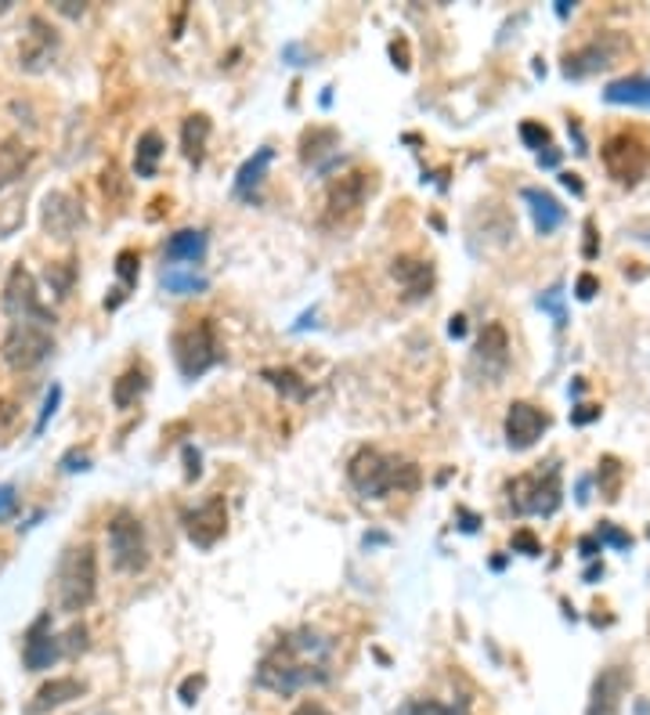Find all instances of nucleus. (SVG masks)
Returning a JSON list of instances; mask_svg holds the SVG:
<instances>
[{
  "label": "nucleus",
  "instance_id": "f257e3e1",
  "mask_svg": "<svg viewBox=\"0 0 650 715\" xmlns=\"http://www.w3.org/2000/svg\"><path fill=\"white\" fill-rule=\"evenodd\" d=\"M333 654L337 640L322 629H294L278 640L268 654L260 658L254 683L260 691H271L278 697H294L308 686H322L333 680Z\"/></svg>",
  "mask_w": 650,
  "mask_h": 715
},
{
  "label": "nucleus",
  "instance_id": "f03ea898",
  "mask_svg": "<svg viewBox=\"0 0 650 715\" xmlns=\"http://www.w3.org/2000/svg\"><path fill=\"white\" fill-rule=\"evenodd\" d=\"M348 481L362 499H387L394 488L397 492H416L419 467L383 456L380 448H358L348 462Z\"/></svg>",
  "mask_w": 650,
  "mask_h": 715
},
{
  "label": "nucleus",
  "instance_id": "7ed1b4c3",
  "mask_svg": "<svg viewBox=\"0 0 650 715\" xmlns=\"http://www.w3.org/2000/svg\"><path fill=\"white\" fill-rule=\"evenodd\" d=\"M98 596V553L90 542H79L62 553L58 575H55V600L58 611L79 615L95 604Z\"/></svg>",
  "mask_w": 650,
  "mask_h": 715
},
{
  "label": "nucleus",
  "instance_id": "20e7f679",
  "mask_svg": "<svg viewBox=\"0 0 650 715\" xmlns=\"http://www.w3.org/2000/svg\"><path fill=\"white\" fill-rule=\"evenodd\" d=\"M507 495H510V510L516 516H553L564 502L561 462L550 459L546 467L513 477L507 484Z\"/></svg>",
  "mask_w": 650,
  "mask_h": 715
},
{
  "label": "nucleus",
  "instance_id": "39448f33",
  "mask_svg": "<svg viewBox=\"0 0 650 715\" xmlns=\"http://www.w3.org/2000/svg\"><path fill=\"white\" fill-rule=\"evenodd\" d=\"M170 348H174V362H178L184 380L206 376L210 369L221 362V340H217L214 318H199V322L178 329L174 340H170Z\"/></svg>",
  "mask_w": 650,
  "mask_h": 715
},
{
  "label": "nucleus",
  "instance_id": "423d86ee",
  "mask_svg": "<svg viewBox=\"0 0 650 715\" xmlns=\"http://www.w3.org/2000/svg\"><path fill=\"white\" fill-rule=\"evenodd\" d=\"M600 159H604L607 174L618 184H629V189L650 174V145L636 135V130H618V135L607 138L600 149Z\"/></svg>",
  "mask_w": 650,
  "mask_h": 715
},
{
  "label": "nucleus",
  "instance_id": "0eeeda50",
  "mask_svg": "<svg viewBox=\"0 0 650 715\" xmlns=\"http://www.w3.org/2000/svg\"><path fill=\"white\" fill-rule=\"evenodd\" d=\"M109 553L116 572L138 575L149 567V538H145L141 521L130 510H116L109 521Z\"/></svg>",
  "mask_w": 650,
  "mask_h": 715
},
{
  "label": "nucleus",
  "instance_id": "6e6552de",
  "mask_svg": "<svg viewBox=\"0 0 650 715\" xmlns=\"http://www.w3.org/2000/svg\"><path fill=\"white\" fill-rule=\"evenodd\" d=\"M4 314L11 318V326H55V314H51L44 303H40V289L30 268L15 264L4 282Z\"/></svg>",
  "mask_w": 650,
  "mask_h": 715
},
{
  "label": "nucleus",
  "instance_id": "1a4fd4ad",
  "mask_svg": "<svg viewBox=\"0 0 650 715\" xmlns=\"http://www.w3.org/2000/svg\"><path fill=\"white\" fill-rule=\"evenodd\" d=\"M51 351H55V337L44 326H11L0 343V357L15 373H30L40 362H47Z\"/></svg>",
  "mask_w": 650,
  "mask_h": 715
},
{
  "label": "nucleus",
  "instance_id": "9d476101",
  "mask_svg": "<svg viewBox=\"0 0 650 715\" xmlns=\"http://www.w3.org/2000/svg\"><path fill=\"white\" fill-rule=\"evenodd\" d=\"M507 369H510V333L502 322H488L473 343L470 373L477 376V383H499L507 376Z\"/></svg>",
  "mask_w": 650,
  "mask_h": 715
},
{
  "label": "nucleus",
  "instance_id": "9b49d317",
  "mask_svg": "<svg viewBox=\"0 0 650 715\" xmlns=\"http://www.w3.org/2000/svg\"><path fill=\"white\" fill-rule=\"evenodd\" d=\"M224 532H228V506H224L221 495L206 499L203 506L184 513V535L199 549H214L224 538Z\"/></svg>",
  "mask_w": 650,
  "mask_h": 715
},
{
  "label": "nucleus",
  "instance_id": "f8f14e48",
  "mask_svg": "<svg viewBox=\"0 0 650 715\" xmlns=\"http://www.w3.org/2000/svg\"><path fill=\"white\" fill-rule=\"evenodd\" d=\"M25 30L30 33H25L22 47H19V70L22 73H44L58 55V30L40 15H30Z\"/></svg>",
  "mask_w": 650,
  "mask_h": 715
},
{
  "label": "nucleus",
  "instance_id": "ddd939ff",
  "mask_svg": "<svg viewBox=\"0 0 650 715\" xmlns=\"http://www.w3.org/2000/svg\"><path fill=\"white\" fill-rule=\"evenodd\" d=\"M621 36L615 33H607V36H596L589 40L586 47H578L572 51V55L564 58V76L567 79H582V76H593V73H600L607 70V65H615V58L621 55Z\"/></svg>",
  "mask_w": 650,
  "mask_h": 715
},
{
  "label": "nucleus",
  "instance_id": "4468645a",
  "mask_svg": "<svg viewBox=\"0 0 650 715\" xmlns=\"http://www.w3.org/2000/svg\"><path fill=\"white\" fill-rule=\"evenodd\" d=\"M40 224H44V232L51 238L70 243V238L79 232V224H84V210H79V203L70 192L55 189V192L44 195V206H40Z\"/></svg>",
  "mask_w": 650,
  "mask_h": 715
},
{
  "label": "nucleus",
  "instance_id": "2eb2a0df",
  "mask_svg": "<svg viewBox=\"0 0 650 715\" xmlns=\"http://www.w3.org/2000/svg\"><path fill=\"white\" fill-rule=\"evenodd\" d=\"M62 640L51 629V615H40L22 640V665L30 672H47L62 658Z\"/></svg>",
  "mask_w": 650,
  "mask_h": 715
},
{
  "label": "nucleus",
  "instance_id": "dca6fc26",
  "mask_svg": "<svg viewBox=\"0 0 650 715\" xmlns=\"http://www.w3.org/2000/svg\"><path fill=\"white\" fill-rule=\"evenodd\" d=\"M550 430V416L535 408L532 402H513L507 413V445L513 452H528L539 445V437Z\"/></svg>",
  "mask_w": 650,
  "mask_h": 715
},
{
  "label": "nucleus",
  "instance_id": "f3484780",
  "mask_svg": "<svg viewBox=\"0 0 650 715\" xmlns=\"http://www.w3.org/2000/svg\"><path fill=\"white\" fill-rule=\"evenodd\" d=\"M391 275H394V282L402 286V297L413 300V303L416 300H427L434 294V282H437L434 264L423 260V257H413V254L394 257L391 260Z\"/></svg>",
  "mask_w": 650,
  "mask_h": 715
},
{
  "label": "nucleus",
  "instance_id": "a211bd4d",
  "mask_svg": "<svg viewBox=\"0 0 650 715\" xmlns=\"http://www.w3.org/2000/svg\"><path fill=\"white\" fill-rule=\"evenodd\" d=\"M626 691H629V672L621 665L604 669L593 683L586 715H621V697H626Z\"/></svg>",
  "mask_w": 650,
  "mask_h": 715
},
{
  "label": "nucleus",
  "instance_id": "6ab92c4d",
  "mask_svg": "<svg viewBox=\"0 0 650 715\" xmlns=\"http://www.w3.org/2000/svg\"><path fill=\"white\" fill-rule=\"evenodd\" d=\"M87 694V683L76 680V675H55V680H47L40 691L33 694V701L25 705V715H47L62 705H73L76 697Z\"/></svg>",
  "mask_w": 650,
  "mask_h": 715
},
{
  "label": "nucleus",
  "instance_id": "aec40b11",
  "mask_svg": "<svg viewBox=\"0 0 650 715\" xmlns=\"http://www.w3.org/2000/svg\"><path fill=\"white\" fill-rule=\"evenodd\" d=\"M206 246H210V238L203 228H181L167 238V246H163V260H167V268H195L199 260L206 257Z\"/></svg>",
  "mask_w": 650,
  "mask_h": 715
},
{
  "label": "nucleus",
  "instance_id": "412c9836",
  "mask_svg": "<svg viewBox=\"0 0 650 715\" xmlns=\"http://www.w3.org/2000/svg\"><path fill=\"white\" fill-rule=\"evenodd\" d=\"M33 156L36 152L19 135H11V138L0 141V192L11 189L15 181H22V174L33 163Z\"/></svg>",
  "mask_w": 650,
  "mask_h": 715
},
{
  "label": "nucleus",
  "instance_id": "4be33fe9",
  "mask_svg": "<svg viewBox=\"0 0 650 715\" xmlns=\"http://www.w3.org/2000/svg\"><path fill=\"white\" fill-rule=\"evenodd\" d=\"M365 195H369V178L365 174H343L340 181H333V189H329V214H340V217H348L354 214L358 206L365 203Z\"/></svg>",
  "mask_w": 650,
  "mask_h": 715
},
{
  "label": "nucleus",
  "instance_id": "5701e85b",
  "mask_svg": "<svg viewBox=\"0 0 650 715\" xmlns=\"http://www.w3.org/2000/svg\"><path fill=\"white\" fill-rule=\"evenodd\" d=\"M271 159H275V149H271V145H264V149H257L243 167H238V174H235V195L238 199L254 203L257 189L264 184V174H268V167H271Z\"/></svg>",
  "mask_w": 650,
  "mask_h": 715
},
{
  "label": "nucleus",
  "instance_id": "b1692460",
  "mask_svg": "<svg viewBox=\"0 0 650 715\" xmlns=\"http://www.w3.org/2000/svg\"><path fill=\"white\" fill-rule=\"evenodd\" d=\"M524 203H528V210H532V221H535L539 235H553L567 221V210L542 189H524Z\"/></svg>",
  "mask_w": 650,
  "mask_h": 715
},
{
  "label": "nucleus",
  "instance_id": "393cba45",
  "mask_svg": "<svg viewBox=\"0 0 650 715\" xmlns=\"http://www.w3.org/2000/svg\"><path fill=\"white\" fill-rule=\"evenodd\" d=\"M210 130H214V124H210V116H203V113H192V116L181 124V149H184V159H189V163H192L195 170L203 167Z\"/></svg>",
  "mask_w": 650,
  "mask_h": 715
},
{
  "label": "nucleus",
  "instance_id": "a878e982",
  "mask_svg": "<svg viewBox=\"0 0 650 715\" xmlns=\"http://www.w3.org/2000/svg\"><path fill=\"white\" fill-rule=\"evenodd\" d=\"M604 102L607 105H640V109H650V76L611 79V84L604 87Z\"/></svg>",
  "mask_w": 650,
  "mask_h": 715
},
{
  "label": "nucleus",
  "instance_id": "bb28decb",
  "mask_svg": "<svg viewBox=\"0 0 650 715\" xmlns=\"http://www.w3.org/2000/svg\"><path fill=\"white\" fill-rule=\"evenodd\" d=\"M163 152H167V145H163V138H159V130H145V135L138 138V145H135V174L145 178V181L156 178Z\"/></svg>",
  "mask_w": 650,
  "mask_h": 715
},
{
  "label": "nucleus",
  "instance_id": "cd10ccee",
  "mask_svg": "<svg viewBox=\"0 0 650 715\" xmlns=\"http://www.w3.org/2000/svg\"><path fill=\"white\" fill-rule=\"evenodd\" d=\"M149 391V369L145 365H130L124 376L113 383V405L116 408H130L138 405V397Z\"/></svg>",
  "mask_w": 650,
  "mask_h": 715
},
{
  "label": "nucleus",
  "instance_id": "c85d7f7f",
  "mask_svg": "<svg viewBox=\"0 0 650 715\" xmlns=\"http://www.w3.org/2000/svg\"><path fill=\"white\" fill-rule=\"evenodd\" d=\"M159 282H163L167 294H174V297H195V294H206L210 278L195 268H163Z\"/></svg>",
  "mask_w": 650,
  "mask_h": 715
},
{
  "label": "nucleus",
  "instance_id": "c756f323",
  "mask_svg": "<svg viewBox=\"0 0 650 715\" xmlns=\"http://www.w3.org/2000/svg\"><path fill=\"white\" fill-rule=\"evenodd\" d=\"M260 380L268 383V387H275L283 397H289V402H308L311 397V387L300 380V373H294V369H264Z\"/></svg>",
  "mask_w": 650,
  "mask_h": 715
},
{
  "label": "nucleus",
  "instance_id": "7c9ffc66",
  "mask_svg": "<svg viewBox=\"0 0 650 715\" xmlns=\"http://www.w3.org/2000/svg\"><path fill=\"white\" fill-rule=\"evenodd\" d=\"M73 278H76V264H73V260H55V264H47V286L55 289V297H70Z\"/></svg>",
  "mask_w": 650,
  "mask_h": 715
},
{
  "label": "nucleus",
  "instance_id": "2f4dec72",
  "mask_svg": "<svg viewBox=\"0 0 650 715\" xmlns=\"http://www.w3.org/2000/svg\"><path fill=\"white\" fill-rule=\"evenodd\" d=\"M322 141L326 145H337V135L333 130H308V135L300 138V159L303 163H318V159H322Z\"/></svg>",
  "mask_w": 650,
  "mask_h": 715
},
{
  "label": "nucleus",
  "instance_id": "473e14b6",
  "mask_svg": "<svg viewBox=\"0 0 650 715\" xmlns=\"http://www.w3.org/2000/svg\"><path fill=\"white\" fill-rule=\"evenodd\" d=\"M138 271H141L138 249H119V254H116V275H119V282H124V289L138 286Z\"/></svg>",
  "mask_w": 650,
  "mask_h": 715
},
{
  "label": "nucleus",
  "instance_id": "72a5a7b5",
  "mask_svg": "<svg viewBox=\"0 0 650 715\" xmlns=\"http://www.w3.org/2000/svg\"><path fill=\"white\" fill-rule=\"evenodd\" d=\"M25 221V210L19 199H8V203H0V238H11Z\"/></svg>",
  "mask_w": 650,
  "mask_h": 715
},
{
  "label": "nucleus",
  "instance_id": "f704fd0d",
  "mask_svg": "<svg viewBox=\"0 0 650 715\" xmlns=\"http://www.w3.org/2000/svg\"><path fill=\"white\" fill-rule=\"evenodd\" d=\"M539 311L553 314L556 329H564V326H567V311H564V286H553L550 294H542V297H539Z\"/></svg>",
  "mask_w": 650,
  "mask_h": 715
},
{
  "label": "nucleus",
  "instance_id": "c9c22d12",
  "mask_svg": "<svg viewBox=\"0 0 650 715\" xmlns=\"http://www.w3.org/2000/svg\"><path fill=\"white\" fill-rule=\"evenodd\" d=\"M405 715H467L459 705H445V701H413Z\"/></svg>",
  "mask_w": 650,
  "mask_h": 715
},
{
  "label": "nucleus",
  "instance_id": "e433bc0d",
  "mask_svg": "<svg viewBox=\"0 0 650 715\" xmlns=\"http://www.w3.org/2000/svg\"><path fill=\"white\" fill-rule=\"evenodd\" d=\"M521 141L528 145V149H535V152H542V149H550V130L542 127V124H521Z\"/></svg>",
  "mask_w": 650,
  "mask_h": 715
},
{
  "label": "nucleus",
  "instance_id": "4c0bfd02",
  "mask_svg": "<svg viewBox=\"0 0 650 715\" xmlns=\"http://www.w3.org/2000/svg\"><path fill=\"white\" fill-rule=\"evenodd\" d=\"M58 467L65 470V473H79V470H90V452L87 448H70V452L62 456V462Z\"/></svg>",
  "mask_w": 650,
  "mask_h": 715
},
{
  "label": "nucleus",
  "instance_id": "58836bf2",
  "mask_svg": "<svg viewBox=\"0 0 650 715\" xmlns=\"http://www.w3.org/2000/svg\"><path fill=\"white\" fill-rule=\"evenodd\" d=\"M596 538H600V546L607 542V546H615V549H632V535L618 532L615 524H600V532H596Z\"/></svg>",
  "mask_w": 650,
  "mask_h": 715
},
{
  "label": "nucleus",
  "instance_id": "ea45409f",
  "mask_svg": "<svg viewBox=\"0 0 650 715\" xmlns=\"http://www.w3.org/2000/svg\"><path fill=\"white\" fill-rule=\"evenodd\" d=\"M58 402H62V387L55 383V387L47 391V397H44V408H40V419H36V434H44V427H47V419L58 413Z\"/></svg>",
  "mask_w": 650,
  "mask_h": 715
},
{
  "label": "nucleus",
  "instance_id": "a19ab883",
  "mask_svg": "<svg viewBox=\"0 0 650 715\" xmlns=\"http://www.w3.org/2000/svg\"><path fill=\"white\" fill-rule=\"evenodd\" d=\"M62 651H65V654L87 651V626H73L70 632H65V640H62Z\"/></svg>",
  "mask_w": 650,
  "mask_h": 715
},
{
  "label": "nucleus",
  "instance_id": "79ce46f5",
  "mask_svg": "<svg viewBox=\"0 0 650 715\" xmlns=\"http://www.w3.org/2000/svg\"><path fill=\"white\" fill-rule=\"evenodd\" d=\"M513 553H524V556H539L542 546H539V538L528 532V527H521V532L513 535Z\"/></svg>",
  "mask_w": 650,
  "mask_h": 715
},
{
  "label": "nucleus",
  "instance_id": "37998d69",
  "mask_svg": "<svg viewBox=\"0 0 650 715\" xmlns=\"http://www.w3.org/2000/svg\"><path fill=\"white\" fill-rule=\"evenodd\" d=\"M596 294H600V282H596V275H578L575 297H578V300H593Z\"/></svg>",
  "mask_w": 650,
  "mask_h": 715
},
{
  "label": "nucleus",
  "instance_id": "c03bdc74",
  "mask_svg": "<svg viewBox=\"0 0 650 715\" xmlns=\"http://www.w3.org/2000/svg\"><path fill=\"white\" fill-rule=\"evenodd\" d=\"M203 686H206L203 675H189V680L181 683V701H184V705H195V697H199Z\"/></svg>",
  "mask_w": 650,
  "mask_h": 715
},
{
  "label": "nucleus",
  "instance_id": "a18cd8bd",
  "mask_svg": "<svg viewBox=\"0 0 650 715\" xmlns=\"http://www.w3.org/2000/svg\"><path fill=\"white\" fill-rule=\"evenodd\" d=\"M19 506V492L15 484H0V516H11Z\"/></svg>",
  "mask_w": 650,
  "mask_h": 715
},
{
  "label": "nucleus",
  "instance_id": "49530a36",
  "mask_svg": "<svg viewBox=\"0 0 650 715\" xmlns=\"http://www.w3.org/2000/svg\"><path fill=\"white\" fill-rule=\"evenodd\" d=\"M593 419H600V408L596 405H578V413H572V423H578V427H586Z\"/></svg>",
  "mask_w": 650,
  "mask_h": 715
},
{
  "label": "nucleus",
  "instance_id": "de8ad7c7",
  "mask_svg": "<svg viewBox=\"0 0 650 715\" xmlns=\"http://www.w3.org/2000/svg\"><path fill=\"white\" fill-rule=\"evenodd\" d=\"M294 715H333V712H329L322 701H300V705L294 708Z\"/></svg>",
  "mask_w": 650,
  "mask_h": 715
},
{
  "label": "nucleus",
  "instance_id": "09e8293b",
  "mask_svg": "<svg viewBox=\"0 0 650 715\" xmlns=\"http://www.w3.org/2000/svg\"><path fill=\"white\" fill-rule=\"evenodd\" d=\"M391 55H394L397 70L405 73V70H408V47H405V40H394V44H391Z\"/></svg>",
  "mask_w": 650,
  "mask_h": 715
},
{
  "label": "nucleus",
  "instance_id": "8fccbe9b",
  "mask_svg": "<svg viewBox=\"0 0 650 715\" xmlns=\"http://www.w3.org/2000/svg\"><path fill=\"white\" fill-rule=\"evenodd\" d=\"M600 549H604V546H600V538H596V535H589V538H582V542H578V553L586 556V561H593V556L600 553Z\"/></svg>",
  "mask_w": 650,
  "mask_h": 715
},
{
  "label": "nucleus",
  "instance_id": "3c124183",
  "mask_svg": "<svg viewBox=\"0 0 650 715\" xmlns=\"http://www.w3.org/2000/svg\"><path fill=\"white\" fill-rule=\"evenodd\" d=\"M448 337H456V340H459V337H467V318L456 314L452 322H448Z\"/></svg>",
  "mask_w": 650,
  "mask_h": 715
},
{
  "label": "nucleus",
  "instance_id": "603ef678",
  "mask_svg": "<svg viewBox=\"0 0 650 715\" xmlns=\"http://www.w3.org/2000/svg\"><path fill=\"white\" fill-rule=\"evenodd\" d=\"M184 462H189V481H192V477H199V452L192 445L184 448Z\"/></svg>",
  "mask_w": 650,
  "mask_h": 715
},
{
  "label": "nucleus",
  "instance_id": "864d4df0",
  "mask_svg": "<svg viewBox=\"0 0 650 715\" xmlns=\"http://www.w3.org/2000/svg\"><path fill=\"white\" fill-rule=\"evenodd\" d=\"M561 181H564V189H572L575 195H582V192H586V184L578 181V174H561Z\"/></svg>",
  "mask_w": 650,
  "mask_h": 715
},
{
  "label": "nucleus",
  "instance_id": "5fc2aeb1",
  "mask_svg": "<svg viewBox=\"0 0 650 715\" xmlns=\"http://www.w3.org/2000/svg\"><path fill=\"white\" fill-rule=\"evenodd\" d=\"M539 163H542V167H556V163H561V152H556V149L539 152Z\"/></svg>",
  "mask_w": 650,
  "mask_h": 715
},
{
  "label": "nucleus",
  "instance_id": "6e6d98bb",
  "mask_svg": "<svg viewBox=\"0 0 650 715\" xmlns=\"http://www.w3.org/2000/svg\"><path fill=\"white\" fill-rule=\"evenodd\" d=\"M58 11H62V15H70V19H79V15H84V4L76 8V4H70V0H62Z\"/></svg>",
  "mask_w": 650,
  "mask_h": 715
},
{
  "label": "nucleus",
  "instance_id": "4d7b16f0",
  "mask_svg": "<svg viewBox=\"0 0 650 715\" xmlns=\"http://www.w3.org/2000/svg\"><path fill=\"white\" fill-rule=\"evenodd\" d=\"M556 15L567 19V15H572V4H567V0H561V4H556Z\"/></svg>",
  "mask_w": 650,
  "mask_h": 715
},
{
  "label": "nucleus",
  "instance_id": "13d9d810",
  "mask_svg": "<svg viewBox=\"0 0 650 715\" xmlns=\"http://www.w3.org/2000/svg\"><path fill=\"white\" fill-rule=\"evenodd\" d=\"M600 575H604V564H600V567H589V572H586V581H596Z\"/></svg>",
  "mask_w": 650,
  "mask_h": 715
},
{
  "label": "nucleus",
  "instance_id": "bf43d9fd",
  "mask_svg": "<svg viewBox=\"0 0 650 715\" xmlns=\"http://www.w3.org/2000/svg\"><path fill=\"white\" fill-rule=\"evenodd\" d=\"M647 538H650V532H647Z\"/></svg>",
  "mask_w": 650,
  "mask_h": 715
}]
</instances>
